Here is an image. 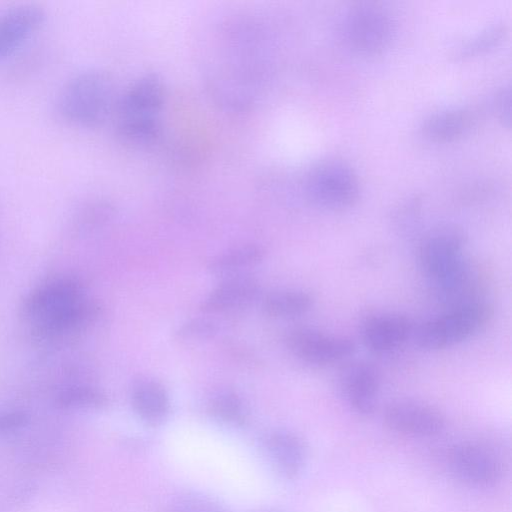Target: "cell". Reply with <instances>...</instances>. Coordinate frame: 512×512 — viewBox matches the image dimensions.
<instances>
[{"instance_id":"obj_9","label":"cell","mask_w":512,"mask_h":512,"mask_svg":"<svg viewBox=\"0 0 512 512\" xmlns=\"http://www.w3.org/2000/svg\"><path fill=\"white\" fill-rule=\"evenodd\" d=\"M284 343L297 359L318 366L344 361L356 350L354 341L349 337L327 334L308 327L288 330Z\"/></svg>"},{"instance_id":"obj_8","label":"cell","mask_w":512,"mask_h":512,"mask_svg":"<svg viewBox=\"0 0 512 512\" xmlns=\"http://www.w3.org/2000/svg\"><path fill=\"white\" fill-rule=\"evenodd\" d=\"M307 193L318 206L341 210L357 201L359 182L348 165L337 161L324 162L309 173Z\"/></svg>"},{"instance_id":"obj_13","label":"cell","mask_w":512,"mask_h":512,"mask_svg":"<svg viewBox=\"0 0 512 512\" xmlns=\"http://www.w3.org/2000/svg\"><path fill=\"white\" fill-rule=\"evenodd\" d=\"M340 388L346 402L356 413L370 415L377 405L379 372L371 363H352L342 372Z\"/></svg>"},{"instance_id":"obj_29","label":"cell","mask_w":512,"mask_h":512,"mask_svg":"<svg viewBox=\"0 0 512 512\" xmlns=\"http://www.w3.org/2000/svg\"><path fill=\"white\" fill-rule=\"evenodd\" d=\"M28 421V414L21 410L0 411V431L23 426Z\"/></svg>"},{"instance_id":"obj_24","label":"cell","mask_w":512,"mask_h":512,"mask_svg":"<svg viewBox=\"0 0 512 512\" xmlns=\"http://www.w3.org/2000/svg\"><path fill=\"white\" fill-rule=\"evenodd\" d=\"M504 32L505 29L503 25H494L487 28L482 33L461 45L457 51V56L464 58L488 50L502 39Z\"/></svg>"},{"instance_id":"obj_6","label":"cell","mask_w":512,"mask_h":512,"mask_svg":"<svg viewBox=\"0 0 512 512\" xmlns=\"http://www.w3.org/2000/svg\"><path fill=\"white\" fill-rule=\"evenodd\" d=\"M341 34L345 44L354 52L374 55L390 45L395 34V23L383 8L359 4L345 13Z\"/></svg>"},{"instance_id":"obj_28","label":"cell","mask_w":512,"mask_h":512,"mask_svg":"<svg viewBox=\"0 0 512 512\" xmlns=\"http://www.w3.org/2000/svg\"><path fill=\"white\" fill-rule=\"evenodd\" d=\"M493 108L497 118L506 126L510 125L511 92L510 87L501 88L494 96Z\"/></svg>"},{"instance_id":"obj_7","label":"cell","mask_w":512,"mask_h":512,"mask_svg":"<svg viewBox=\"0 0 512 512\" xmlns=\"http://www.w3.org/2000/svg\"><path fill=\"white\" fill-rule=\"evenodd\" d=\"M85 299L81 281L71 276L57 277L30 290L20 304V314L32 327Z\"/></svg>"},{"instance_id":"obj_2","label":"cell","mask_w":512,"mask_h":512,"mask_svg":"<svg viewBox=\"0 0 512 512\" xmlns=\"http://www.w3.org/2000/svg\"><path fill=\"white\" fill-rule=\"evenodd\" d=\"M116 100L110 76L98 69H86L65 81L56 96L55 110L71 126L94 128L115 109Z\"/></svg>"},{"instance_id":"obj_27","label":"cell","mask_w":512,"mask_h":512,"mask_svg":"<svg viewBox=\"0 0 512 512\" xmlns=\"http://www.w3.org/2000/svg\"><path fill=\"white\" fill-rule=\"evenodd\" d=\"M107 215H109V211L105 206H85L77 215V226L81 230L91 229L92 227L98 225L101 221H103L107 217Z\"/></svg>"},{"instance_id":"obj_1","label":"cell","mask_w":512,"mask_h":512,"mask_svg":"<svg viewBox=\"0 0 512 512\" xmlns=\"http://www.w3.org/2000/svg\"><path fill=\"white\" fill-rule=\"evenodd\" d=\"M232 46L222 51V62L213 71L212 85L223 100L232 105H245L252 101L256 88L263 77V44L255 27L241 23L232 31Z\"/></svg>"},{"instance_id":"obj_18","label":"cell","mask_w":512,"mask_h":512,"mask_svg":"<svg viewBox=\"0 0 512 512\" xmlns=\"http://www.w3.org/2000/svg\"><path fill=\"white\" fill-rule=\"evenodd\" d=\"M131 402L137 416L149 425H159L169 415L167 391L156 380L146 378L137 381L132 388Z\"/></svg>"},{"instance_id":"obj_20","label":"cell","mask_w":512,"mask_h":512,"mask_svg":"<svg viewBox=\"0 0 512 512\" xmlns=\"http://www.w3.org/2000/svg\"><path fill=\"white\" fill-rule=\"evenodd\" d=\"M264 257L265 249L261 245L245 244L214 256L207 264V269L213 275H240L243 270L262 262Z\"/></svg>"},{"instance_id":"obj_19","label":"cell","mask_w":512,"mask_h":512,"mask_svg":"<svg viewBox=\"0 0 512 512\" xmlns=\"http://www.w3.org/2000/svg\"><path fill=\"white\" fill-rule=\"evenodd\" d=\"M475 116L467 108H448L429 115L423 122V135L434 142H450L465 135L473 126Z\"/></svg>"},{"instance_id":"obj_23","label":"cell","mask_w":512,"mask_h":512,"mask_svg":"<svg viewBox=\"0 0 512 512\" xmlns=\"http://www.w3.org/2000/svg\"><path fill=\"white\" fill-rule=\"evenodd\" d=\"M209 412L217 421L230 425H243L247 418L246 406L241 397L231 390L216 392L209 401Z\"/></svg>"},{"instance_id":"obj_3","label":"cell","mask_w":512,"mask_h":512,"mask_svg":"<svg viewBox=\"0 0 512 512\" xmlns=\"http://www.w3.org/2000/svg\"><path fill=\"white\" fill-rule=\"evenodd\" d=\"M463 233L451 226L433 230L422 241L419 262L424 273L436 284L444 297L460 303L472 300L466 294L470 284V268L463 256Z\"/></svg>"},{"instance_id":"obj_11","label":"cell","mask_w":512,"mask_h":512,"mask_svg":"<svg viewBox=\"0 0 512 512\" xmlns=\"http://www.w3.org/2000/svg\"><path fill=\"white\" fill-rule=\"evenodd\" d=\"M383 419L391 430L414 437L435 436L445 426L444 416L438 409L408 399L389 403L383 412Z\"/></svg>"},{"instance_id":"obj_12","label":"cell","mask_w":512,"mask_h":512,"mask_svg":"<svg viewBox=\"0 0 512 512\" xmlns=\"http://www.w3.org/2000/svg\"><path fill=\"white\" fill-rule=\"evenodd\" d=\"M45 20V11L33 4L16 5L0 12V62L36 35Z\"/></svg>"},{"instance_id":"obj_16","label":"cell","mask_w":512,"mask_h":512,"mask_svg":"<svg viewBox=\"0 0 512 512\" xmlns=\"http://www.w3.org/2000/svg\"><path fill=\"white\" fill-rule=\"evenodd\" d=\"M264 449L274 470L284 478L296 477L305 465V445L292 432L275 430L269 433L264 439Z\"/></svg>"},{"instance_id":"obj_22","label":"cell","mask_w":512,"mask_h":512,"mask_svg":"<svg viewBox=\"0 0 512 512\" xmlns=\"http://www.w3.org/2000/svg\"><path fill=\"white\" fill-rule=\"evenodd\" d=\"M107 402V397L101 390L86 384L65 386L55 395L56 405L63 409H98Z\"/></svg>"},{"instance_id":"obj_14","label":"cell","mask_w":512,"mask_h":512,"mask_svg":"<svg viewBox=\"0 0 512 512\" xmlns=\"http://www.w3.org/2000/svg\"><path fill=\"white\" fill-rule=\"evenodd\" d=\"M412 333L410 319L394 313L370 315L361 325L363 343L375 353H387L397 349Z\"/></svg>"},{"instance_id":"obj_4","label":"cell","mask_w":512,"mask_h":512,"mask_svg":"<svg viewBox=\"0 0 512 512\" xmlns=\"http://www.w3.org/2000/svg\"><path fill=\"white\" fill-rule=\"evenodd\" d=\"M165 98L164 84L156 74L134 81L116 100V129L133 144H147L159 134Z\"/></svg>"},{"instance_id":"obj_26","label":"cell","mask_w":512,"mask_h":512,"mask_svg":"<svg viewBox=\"0 0 512 512\" xmlns=\"http://www.w3.org/2000/svg\"><path fill=\"white\" fill-rule=\"evenodd\" d=\"M173 512H226L213 499L198 493H186L178 497Z\"/></svg>"},{"instance_id":"obj_25","label":"cell","mask_w":512,"mask_h":512,"mask_svg":"<svg viewBox=\"0 0 512 512\" xmlns=\"http://www.w3.org/2000/svg\"><path fill=\"white\" fill-rule=\"evenodd\" d=\"M217 331L218 326L214 321L194 318L182 323L175 331V336L182 341H201L212 338Z\"/></svg>"},{"instance_id":"obj_21","label":"cell","mask_w":512,"mask_h":512,"mask_svg":"<svg viewBox=\"0 0 512 512\" xmlns=\"http://www.w3.org/2000/svg\"><path fill=\"white\" fill-rule=\"evenodd\" d=\"M314 304L313 296L303 290L285 289L267 295L264 312L274 318H295L306 314Z\"/></svg>"},{"instance_id":"obj_15","label":"cell","mask_w":512,"mask_h":512,"mask_svg":"<svg viewBox=\"0 0 512 512\" xmlns=\"http://www.w3.org/2000/svg\"><path fill=\"white\" fill-rule=\"evenodd\" d=\"M100 309L87 298L64 312L31 327L33 339L54 342L74 335L91 325L99 316Z\"/></svg>"},{"instance_id":"obj_10","label":"cell","mask_w":512,"mask_h":512,"mask_svg":"<svg viewBox=\"0 0 512 512\" xmlns=\"http://www.w3.org/2000/svg\"><path fill=\"white\" fill-rule=\"evenodd\" d=\"M449 466L459 480L475 487L493 486L503 474L502 463L496 454L483 445L471 442L452 449Z\"/></svg>"},{"instance_id":"obj_17","label":"cell","mask_w":512,"mask_h":512,"mask_svg":"<svg viewBox=\"0 0 512 512\" xmlns=\"http://www.w3.org/2000/svg\"><path fill=\"white\" fill-rule=\"evenodd\" d=\"M259 293L258 282L247 275L227 277L202 301L204 313H221L240 308L252 302Z\"/></svg>"},{"instance_id":"obj_5","label":"cell","mask_w":512,"mask_h":512,"mask_svg":"<svg viewBox=\"0 0 512 512\" xmlns=\"http://www.w3.org/2000/svg\"><path fill=\"white\" fill-rule=\"evenodd\" d=\"M492 314V307L479 299L454 305L422 323L414 332L415 343L428 351L452 347L479 332Z\"/></svg>"}]
</instances>
